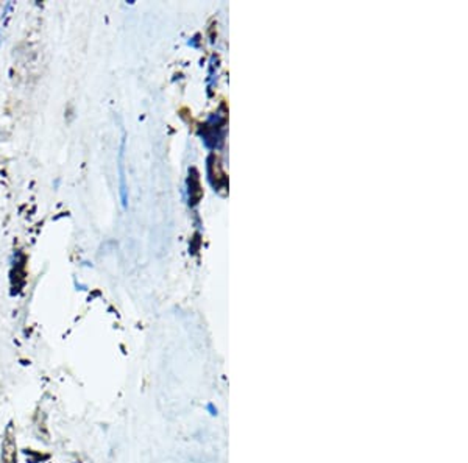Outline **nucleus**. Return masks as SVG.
<instances>
[{"label": "nucleus", "instance_id": "7ed1b4c3", "mask_svg": "<svg viewBox=\"0 0 468 463\" xmlns=\"http://www.w3.org/2000/svg\"><path fill=\"white\" fill-rule=\"evenodd\" d=\"M77 463H78V462H77Z\"/></svg>", "mask_w": 468, "mask_h": 463}, {"label": "nucleus", "instance_id": "f257e3e1", "mask_svg": "<svg viewBox=\"0 0 468 463\" xmlns=\"http://www.w3.org/2000/svg\"><path fill=\"white\" fill-rule=\"evenodd\" d=\"M0 463H17V440L13 421H10L3 431Z\"/></svg>", "mask_w": 468, "mask_h": 463}, {"label": "nucleus", "instance_id": "f03ea898", "mask_svg": "<svg viewBox=\"0 0 468 463\" xmlns=\"http://www.w3.org/2000/svg\"><path fill=\"white\" fill-rule=\"evenodd\" d=\"M205 409H206V412L210 414L211 416H217L219 415V409L216 407V404H214V403H208Z\"/></svg>", "mask_w": 468, "mask_h": 463}]
</instances>
